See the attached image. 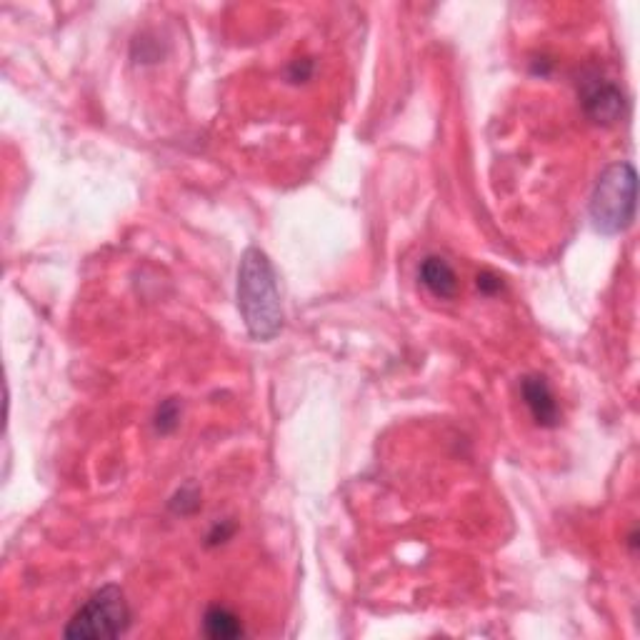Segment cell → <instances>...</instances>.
<instances>
[{"label":"cell","instance_id":"cell-6","mask_svg":"<svg viewBox=\"0 0 640 640\" xmlns=\"http://www.w3.org/2000/svg\"><path fill=\"white\" fill-rule=\"evenodd\" d=\"M418 278L435 298H455L458 293V275L450 268L448 260L438 258V255H428L420 263Z\"/></svg>","mask_w":640,"mask_h":640},{"label":"cell","instance_id":"cell-2","mask_svg":"<svg viewBox=\"0 0 640 640\" xmlns=\"http://www.w3.org/2000/svg\"><path fill=\"white\" fill-rule=\"evenodd\" d=\"M635 198H638V178L628 160L608 165L598 175L593 195H590V220L603 235H618L628 230L635 220Z\"/></svg>","mask_w":640,"mask_h":640},{"label":"cell","instance_id":"cell-1","mask_svg":"<svg viewBox=\"0 0 640 640\" xmlns=\"http://www.w3.org/2000/svg\"><path fill=\"white\" fill-rule=\"evenodd\" d=\"M238 310L243 323L255 340H273L283 328V305H280L278 280L265 250L248 248L238 268Z\"/></svg>","mask_w":640,"mask_h":640},{"label":"cell","instance_id":"cell-4","mask_svg":"<svg viewBox=\"0 0 640 640\" xmlns=\"http://www.w3.org/2000/svg\"><path fill=\"white\" fill-rule=\"evenodd\" d=\"M583 108L595 123H615L625 110V98L618 85L595 78L583 88Z\"/></svg>","mask_w":640,"mask_h":640},{"label":"cell","instance_id":"cell-10","mask_svg":"<svg viewBox=\"0 0 640 640\" xmlns=\"http://www.w3.org/2000/svg\"><path fill=\"white\" fill-rule=\"evenodd\" d=\"M478 288L483 290L485 295H493V293H498L500 288H503V280H500L498 275H493V273H480L478 275Z\"/></svg>","mask_w":640,"mask_h":640},{"label":"cell","instance_id":"cell-3","mask_svg":"<svg viewBox=\"0 0 640 640\" xmlns=\"http://www.w3.org/2000/svg\"><path fill=\"white\" fill-rule=\"evenodd\" d=\"M130 628V605L118 585L95 590L65 625V638L110 640L120 638Z\"/></svg>","mask_w":640,"mask_h":640},{"label":"cell","instance_id":"cell-5","mask_svg":"<svg viewBox=\"0 0 640 640\" xmlns=\"http://www.w3.org/2000/svg\"><path fill=\"white\" fill-rule=\"evenodd\" d=\"M520 393H523L525 405H528L530 415L540 428H555L560 423L558 400H555L553 390L543 375H525L520 380Z\"/></svg>","mask_w":640,"mask_h":640},{"label":"cell","instance_id":"cell-7","mask_svg":"<svg viewBox=\"0 0 640 640\" xmlns=\"http://www.w3.org/2000/svg\"><path fill=\"white\" fill-rule=\"evenodd\" d=\"M203 633L213 640H233L245 633L238 615L225 605H210L203 615Z\"/></svg>","mask_w":640,"mask_h":640},{"label":"cell","instance_id":"cell-8","mask_svg":"<svg viewBox=\"0 0 640 640\" xmlns=\"http://www.w3.org/2000/svg\"><path fill=\"white\" fill-rule=\"evenodd\" d=\"M178 423H180L178 400H173V398L163 400L158 408V413H155V430L163 435H168V433H173L175 428H178Z\"/></svg>","mask_w":640,"mask_h":640},{"label":"cell","instance_id":"cell-9","mask_svg":"<svg viewBox=\"0 0 640 640\" xmlns=\"http://www.w3.org/2000/svg\"><path fill=\"white\" fill-rule=\"evenodd\" d=\"M170 508H173L175 513H180V515H188V513H193V510H198L200 508L198 490H195L193 485H185V488L180 490V493L175 495L173 500H170Z\"/></svg>","mask_w":640,"mask_h":640},{"label":"cell","instance_id":"cell-11","mask_svg":"<svg viewBox=\"0 0 640 640\" xmlns=\"http://www.w3.org/2000/svg\"><path fill=\"white\" fill-rule=\"evenodd\" d=\"M230 533H233V525L230 523H223V525H215L213 533L208 535V545H218V543H225V540L230 538Z\"/></svg>","mask_w":640,"mask_h":640}]
</instances>
